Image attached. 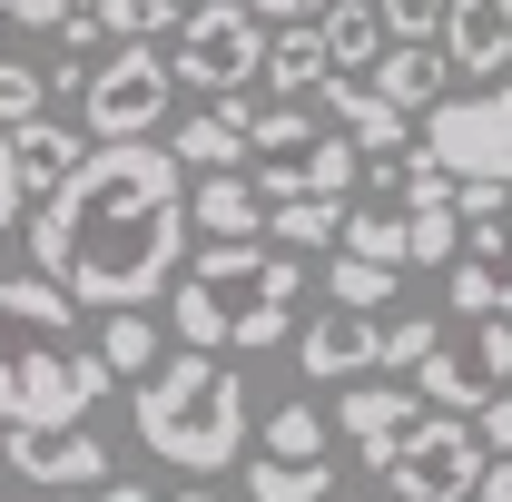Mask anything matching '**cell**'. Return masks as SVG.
<instances>
[{"label":"cell","instance_id":"cell-1","mask_svg":"<svg viewBox=\"0 0 512 502\" xmlns=\"http://www.w3.org/2000/svg\"><path fill=\"white\" fill-rule=\"evenodd\" d=\"M30 276L60 286L69 306L148 315L188 276V178L158 138L138 148H89L60 197L30 217Z\"/></svg>","mask_w":512,"mask_h":502},{"label":"cell","instance_id":"cell-2","mask_svg":"<svg viewBox=\"0 0 512 502\" xmlns=\"http://www.w3.org/2000/svg\"><path fill=\"white\" fill-rule=\"evenodd\" d=\"M99 394L109 365L79 335V306L40 276H0V434H79Z\"/></svg>","mask_w":512,"mask_h":502},{"label":"cell","instance_id":"cell-3","mask_svg":"<svg viewBox=\"0 0 512 502\" xmlns=\"http://www.w3.org/2000/svg\"><path fill=\"white\" fill-rule=\"evenodd\" d=\"M247 384L227 375L217 355H168L158 375L138 384V443L158 453V463H178V473H227L237 463V443H247Z\"/></svg>","mask_w":512,"mask_h":502},{"label":"cell","instance_id":"cell-4","mask_svg":"<svg viewBox=\"0 0 512 502\" xmlns=\"http://www.w3.org/2000/svg\"><path fill=\"white\" fill-rule=\"evenodd\" d=\"M365 178V148L355 138H335L316 119V99H266L247 128V188L266 207H286V197H355Z\"/></svg>","mask_w":512,"mask_h":502},{"label":"cell","instance_id":"cell-5","mask_svg":"<svg viewBox=\"0 0 512 502\" xmlns=\"http://www.w3.org/2000/svg\"><path fill=\"white\" fill-rule=\"evenodd\" d=\"M188 286L217 296L237 355H266V345H286V315H296V296H306V256L266 247V237H256V247H197Z\"/></svg>","mask_w":512,"mask_h":502},{"label":"cell","instance_id":"cell-6","mask_svg":"<svg viewBox=\"0 0 512 502\" xmlns=\"http://www.w3.org/2000/svg\"><path fill=\"white\" fill-rule=\"evenodd\" d=\"M168 99H178V69H168V50H148V40H119L99 69H79V128L99 148L158 138L168 128Z\"/></svg>","mask_w":512,"mask_h":502},{"label":"cell","instance_id":"cell-7","mask_svg":"<svg viewBox=\"0 0 512 502\" xmlns=\"http://www.w3.org/2000/svg\"><path fill=\"white\" fill-rule=\"evenodd\" d=\"M266 20H256L247 0H207L178 20V40H168V69H178V89H207V109L217 99H247L256 79H266Z\"/></svg>","mask_w":512,"mask_h":502},{"label":"cell","instance_id":"cell-8","mask_svg":"<svg viewBox=\"0 0 512 502\" xmlns=\"http://www.w3.org/2000/svg\"><path fill=\"white\" fill-rule=\"evenodd\" d=\"M414 158H434L453 188H512V79L473 89V99H444L414 138Z\"/></svg>","mask_w":512,"mask_h":502},{"label":"cell","instance_id":"cell-9","mask_svg":"<svg viewBox=\"0 0 512 502\" xmlns=\"http://www.w3.org/2000/svg\"><path fill=\"white\" fill-rule=\"evenodd\" d=\"M483 443H473V424H453V414H424L414 434L384 453V493L394 502H473V483H483Z\"/></svg>","mask_w":512,"mask_h":502},{"label":"cell","instance_id":"cell-10","mask_svg":"<svg viewBox=\"0 0 512 502\" xmlns=\"http://www.w3.org/2000/svg\"><path fill=\"white\" fill-rule=\"evenodd\" d=\"M0 463L40 493H109V443L89 434H0Z\"/></svg>","mask_w":512,"mask_h":502},{"label":"cell","instance_id":"cell-11","mask_svg":"<svg viewBox=\"0 0 512 502\" xmlns=\"http://www.w3.org/2000/svg\"><path fill=\"white\" fill-rule=\"evenodd\" d=\"M247 128H256V99H217V109H197V119L168 128V158H178V178H247Z\"/></svg>","mask_w":512,"mask_h":502},{"label":"cell","instance_id":"cell-12","mask_svg":"<svg viewBox=\"0 0 512 502\" xmlns=\"http://www.w3.org/2000/svg\"><path fill=\"white\" fill-rule=\"evenodd\" d=\"M365 89H375L394 119H434V109L453 99V69H444L434 40H384V60L365 69Z\"/></svg>","mask_w":512,"mask_h":502},{"label":"cell","instance_id":"cell-13","mask_svg":"<svg viewBox=\"0 0 512 502\" xmlns=\"http://www.w3.org/2000/svg\"><path fill=\"white\" fill-rule=\"evenodd\" d=\"M325 424H335V434L365 453V473H384V453H394V443L424 424V404H414V384H355V394H345Z\"/></svg>","mask_w":512,"mask_h":502},{"label":"cell","instance_id":"cell-14","mask_svg":"<svg viewBox=\"0 0 512 502\" xmlns=\"http://www.w3.org/2000/svg\"><path fill=\"white\" fill-rule=\"evenodd\" d=\"M384 345V315H355V306H316V325L296 335V365H306V384H345L365 375Z\"/></svg>","mask_w":512,"mask_h":502},{"label":"cell","instance_id":"cell-15","mask_svg":"<svg viewBox=\"0 0 512 502\" xmlns=\"http://www.w3.org/2000/svg\"><path fill=\"white\" fill-rule=\"evenodd\" d=\"M316 119L335 128V138H355V148L394 158V168L414 158V119H394V109H384V99L365 89V79H325V89H316Z\"/></svg>","mask_w":512,"mask_h":502},{"label":"cell","instance_id":"cell-16","mask_svg":"<svg viewBox=\"0 0 512 502\" xmlns=\"http://www.w3.org/2000/svg\"><path fill=\"white\" fill-rule=\"evenodd\" d=\"M444 69H512V0H444Z\"/></svg>","mask_w":512,"mask_h":502},{"label":"cell","instance_id":"cell-17","mask_svg":"<svg viewBox=\"0 0 512 502\" xmlns=\"http://www.w3.org/2000/svg\"><path fill=\"white\" fill-rule=\"evenodd\" d=\"M79 128L60 119H30V128H10V178H20V197H60L69 178H79Z\"/></svg>","mask_w":512,"mask_h":502},{"label":"cell","instance_id":"cell-18","mask_svg":"<svg viewBox=\"0 0 512 502\" xmlns=\"http://www.w3.org/2000/svg\"><path fill=\"white\" fill-rule=\"evenodd\" d=\"M207 227V247H256L266 237V197L247 178H197L188 188V237Z\"/></svg>","mask_w":512,"mask_h":502},{"label":"cell","instance_id":"cell-19","mask_svg":"<svg viewBox=\"0 0 512 502\" xmlns=\"http://www.w3.org/2000/svg\"><path fill=\"white\" fill-rule=\"evenodd\" d=\"M345 207H355V197H286V207H266V247L335 256V247H345Z\"/></svg>","mask_w":512,"mask_h":502},{"label":"cell","instance_id":"cell-20","mask_svg":"<svg viewBox=\"0 0 512 502\" xmlns=\"http://www.w3.org/2000/svg\"><path fill=\"white\" fill-rule=\"evenodd\" d=\"M316 40H325V69L335 79H365V69L384 60V20H375V0H335L316 20Z\"/></svg>","mask_w":512,"mask_h":502},{"label":"cell","instance_id":"cell-21","mask_svg":"<svg viewBox=\"0 0 512 502\" xmlns=\"http://www.w3.org/2000/svg\"><path fill=\"white\" fill-rule=\"evenodd\" d=\"M325 79H335V69H325L316 30H276V40H266V89H276V99H316Z\"/></svg>","mask_w":512,"mask_h":502},{"label":"cell","instance_id":"cell-22","mask_svg":"<svg viewBox=\"0 0 512 502\" xmlns=\"http://www.w3.org/2000/svg\"><path fill=\"white\" fill-rule=\"evenodd\" d=\"M89 345H99L109 384H148L158 365H168V355H158V325H148V315H109V325H99Z\"/></svg>","mask_w":512,"mask_h":502},{"label":"cell","instance_id":"cell-23","mask_svg":"<svg viewBox=\"0 0 512 502\" xmlns=\"http://www.w3.org/2000/svg\"><path fill=\"white\" fill-rule=\"evenodd\" d=\"M335 493V463H276V453H266V463H247V502H325Z\"/></svg>","mask_w":512,"mask_h":502},{"label":"cell","instance_id":"cell-24","mask_svg":"<svg viewBox=\"0 0 512 502\" xmlns=\"http://www.w3.org/2000/svg\"><path fill=\"white\" fill-rule=\"evenodd\" d=\"M335 256H365V266L404 276V207H345V247Z\"/></svg>","mask_w":512,"mask_h":502},{"label":"cell","instance_id":"cell-25","mask_svg":"<svg viewBox=\"0 0 512 502\" xmlns=\"http://www.w3.org/2000/svg\"><path fill=\"white\" fill-rule=\"evenodd\" d=\"M444 306L463 315V325H493V315H512V286L493 276V266H473V256H453V266H444Z\"/></svg>","mask_w":512,"mask_h":502},{"label":"cell","instance_id":"cell-26","mask_svg":"<svg viewBox=\"0 0 512 502\" xmlns=\"http://www.w3.org/2000/svg\"><path fill=\"white\" fill-rule=\"evenodd\" d=\"M463 375L483 384V394H512V315H493V325H463Z\"/></svg>","mask_w":512,"mask_h":502},{"label":"cell","instance_id":"cell-27","mask_svg":"<svg viewBox=\"0 0 512 502\" xmlns=\"http://www.w3.org/2000/svg\"><path fill=\"white\" fill-rule=\"evenodd\" d=\"M99 20H109V40H178V20H188V0H89Z\"/></svg>","mask_w":512,"mask_h":502},{"label":"cell","instance_id":"cell-28","mask_svg":"<svg viewBox=\"0 0 512 502\" xmlns=\"http://www.w3.org/2000/svg\"><path fill=\"white\" fill-rule=\"evenodd\" d=\"M325 443H335V424H325L316 404H276V414H266V453H276V463H316Z\"/></svg>","mask_w":512,"mask_h":502},{"label":"cell","instance_id":"cell-29","mask_svg":"<svg viewBox=\"0 0 512 502\" xmlns=\"http://www.w3.org/2000/svg\"><path fill=\"white\" fill-rule=\"evenodd\" d=\"M463 256V217L453 207H404V266H453Z\"/></svg>","mask_w":512,"mask_h":502},{"label":"cell","instance_id":"cell-30","mask_svg":"<svg viewBox=\"0 0 512 502\" xmlns=\"http://www.w3.org/2000/svg\"><path fill=\"white\" fill-rule=\"evenodd\" d=\"M384 296H394V266H365V256H325V306L375 315Z\"/></svg>","mask_w":512,"mask_h":502},{"label":"cell","instance_id":"cell-31","mask_svg":"<svg viewBox=\"0 0 512 502\" xmlns=\"http://www.w3.org/2000/svg\"><path fill=\"white\" fill-rule=\"evenodd\" d=\"M434 345H444V315H394V325H384V345H375V365L384 375H414V365H424V355H434Z\"/></svg>","mask_w":512,"mask_h":502},{"label":"cell","instance_id":"cell-32","mask_svg":"<svg viewBox=\"0 0 512 502\" xmlns=\"http://www.w3.org/2000/svg\"><path fill=\"white\" fill-rule=\"evenodd\" d=\"M30 119H50V69L0 60V128H30Z\"/></svg>","mask_w":512,"mask_h":502},{"label":"cell","instance_id":"cell-33","mask_svg":"<svg viewBox=\"0 0 512 502\" xmlns=\"http://www.w3.org/2000/svg\"><path fill=\"white\" fill-rule=\"evenodd\" d=\"M384 40H444V0H375Z\"/></svg>","mask_w":512,"mask_h":502},{"label":"cell","instance_id":"cell-34","mask_svg":"<svg viewBox=\"0 0 512 502\" xmlns=\"http://www.w3.org/2000/svg\"><path fill=\"white\" fill-rule=\"evenodd\" d=\"M473 443H483L493 463H512V394H493V404L473 414Z\"/></svg>","mask_w":512,"mask_h":502},{"label":"cell","instance_id":"cell-35","mask_svg":"<svg viewBox=\"0 0 512 502\" xmlns=\"http://www.w3.org/2000/svg\"><path fill=\"white\" fill-rule=\"evenodd\" d=\"M463 256H473V266H493V276L512 286V217H493V227H473V247H463Z\"/></svg>","mask_w":512,"mask_h":502},{"label":"cell","instance_id":"cell-36","mask_svg":"<svg viewBox=\"0 0 512 502\" xmlns=\"http://www.w3.org/2000/svg\"><path fill=\"white\" fill-rule=\"evenodd\" d=\"M60 40L79 50V60H89V50H109V20H99L89 0H69V10H60Z\"/></svg>","mask_w":512,"mask_h":502},{"label":"cell","instance_id":"cell-37","mask_svg":"<svg viewBox=\"0 0 512 502\" xmlns=\"http://www.w3.org/2000/svg\"><path fill=\"white\" fill-rule=\"evenodd\" d=\"M256 20H266V30H316L325 10H335V0H247Z\"/></svg>","mask_w":512,"mask_h":502},{"label":"cell","instance_id":"cell-38","mask_svg":"<svg viewBox=\"0 0 512 502\" xmlns=\"http://www.w3.org/2000/svg\"><path fill=\"white\" fill-rule=\"evenodd\" d=\"M69 0H0V20H20V30H60Z\"/></svg>","mask_w":512,"mask_h":502},{"label":"cell","instance_id":"cell-39","mask_svg":"<svg viewBox=\"0 0 512 502\" xmlns=\"http://www.w3.org/2000/svg\"><path fill=\"white\" fill-rule=\"evenodd\" d=\"M20 207H30V197H20V178H10V128H0V237L20 227Z\"/></svg>","mask_w":512,"mask_h":502},{"label":"cell","instance_id":"cell-40","mask_svg":"<svg viewBox=\"0 0 512 502\" xmlns=\"http://www.w3.org/2000/svg\"><path fill=\"white\" fill-rule=\"evenodd\" d=\"M473 502H512V463H483V483H473Z\"/></svg>","mask_w":512,"mask_h":502},{"label":"cell","instance_id":"cell-41","mask_svg":"<svg viewBox=\"0 0 512 502\" xmlns=\"http://www.w3.org/2000/svg\"><path fill=\"white\" fill-rule=\"evenodd\" d=\"M99 502H158V493H148V483H109Z\"/></svg>","mask_w":512,"mask_h":502},{"label":"cell","instance_id":"cell-42","mask_svg":"<svg viewBox=\"0 0 512 502\" xmlns=\"http://www.w3.org/2000/svg\"><path fill=\"white\" fill-rule=\"evenodd\" d=\"M168 502H217V493H207V483H188V493H168Z\"/></svg>","mask_w":512,"mask_h":502},{"label":"cell","instance_id":"cell-43","mask_svg":"<svg viewBox=\"0 0 512 502\" xmlns=\"http://www.w3.org/2000/svg\"><path fill=\"white\" fill-rule=\"evenodd\" d=\"M50 502H79V493H50Z\"/></svg>","mask_w":512,"mask_h":502},{"label":"cell","instance_id":"cell-44","mask_svg":"<svg viewBox=\"0 0 512 502\" xmlns=\"http://www.w3.org/2000/svg\"><path fill=\"white\" fill-rule=\"evenodd\" d=\"M188 10H207V0H188Z\"/></svg>","mask_w":512,"mask_h":502}]
</instances>
